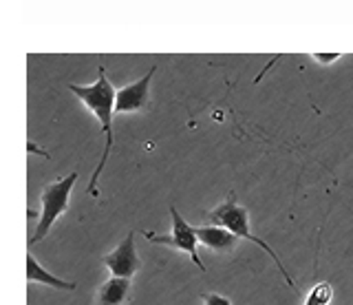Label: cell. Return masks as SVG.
Returning a JSON list of instances; mask_svg holds the SVG:
<instances>
[{"label":"cell","instance_id":"8992f818","mask_svg":"<svg viewBox=\"0 0 353 305\" xmlns=\"http://www.w3.org/2000/svg\"><path fill=\"white\" fill-rule=\"evenodd\" d=\"M157 67H150L148 73L139 78L137 82L121 86L115 95V113L124 115V113H139L143 108H148L150 104V80Z\"/></svg>","mask_w":353,"mask_h":305},{"label":"cell","instance_id":"5b68a950","mask_svg":"<svg viewBox=\"0 0 353 305\" xmlns=\"http://www.w3.org/2000/svg\"><path fill=\"white\" fill-rule=\"evenodd\" d=\"M102 264L108 268V272L113 277L119 279H132V275L141 268V261L137 255V246H135V233H128L126 239L115 246V250H110L108 255L102 257Z\"/></svg>","mask_w":353,"mask_h":305},{"label":"cell","instance_id":"7c38bea8","mask_svg":"<svg viewBox=\"0 0 353 305\" xmlns=\"http://www.w3.org/2000/svg\"><path fill=\"white\" fill-rule=\"evenodd\" d=\"M340 58V53H314V60L329 64V62H336Z\"/></svg>","mask_w":353,"mask_h":305},{"label":"cell","instance_id":"3957f363","mask_svg":"<svg viewBox=\"0 0 353 305\" xmlns=\"http://www.w3.org/2000/svg\"><path fill=\"white\" fill-rule=\"evenodd\" d=\"M77 175H80V173L73 170V173H69V175L51 181L49 186L42 190V195H40V219L36 224V230H33V235L29 239V246L40 244L42 239L51 233L53 224L58 222L66 210H69V197H71V190L77 181Z\"/></svg>","mask_w":353,"mask_h":305},{"label":"cell","instance_id":"52a82bcc","mask_svg":"<svg viewBox=\"0 0 353 305\" xmlns=\"http://www.w3.org/2000/svg\"><path fill=\"white\" fill-rule=\"evenodd\" d=\"M199 244L205 246L208 250H214V253H230L232 248L236 246L239 237L232 235L228 228L210 224V226H194Z\"/></svg>","mask_w":353,"mask_h":305},{"label":"cell","instance_id":"7a4b0ae2","mask_svg":"<svg viewBox=\"0 0 353 305\" xmlns=\"http://www.w3.org/2000/svg\"><path fill=\"white\" fill-rule=\"evenodd\" d=\"M208 219L212 222V224H216V226L228 228V230H230L232 235H236L239 239H248V242H252V244H256L259 248H263L265 253H268V255L272 257L274 264L279 266L281 275H283L285 281H287V286L294 288V279H292L290 275H287V268L283 266L281 257L276 255V250H274L268 242H263V239H259L256 235H254V233L250 230V215H248V208L236 201V193H234V190H232V193L228 195L223 204H219L214 210H210V213H208Z\"/></svg>","mask_w":353,"mask_h":305},{"label":"cell","instance_id":"277c9868","mask_svg":"<svg viewBox=\"0 0 353 305\" xmlns=\"http://www.w3.org/2000/svg\"><path fill=\"white\" fill-rule=\"evenodd\" d=\"M170 217H172V233L170 235H157V233H143V237L148 239L150 244H159V246H168V248H174V250H181L188 257L192 259V264L205 272V266L201 257H199V237H196V230L194 226L188 224L183 217L176 210V206H170Z\"/></svg>","mask_w":353,"mask_h":305},{"label":"cell","instance_id":"30bf717a","mask_svg":"<svg viewBox=\"0 0 353 305\" xmlns=\"http://www.w3.org/2000/svg\"><path fill=\"white\" fill-rule=\"evenodd\" d=\"M334 299V288H331L329 281H320L307 292L305 305H329Z\"/></svg>","mask_w":353,"mask_h":305},{"label":"cell","instance_id":"8fae6325","mask_svg":"<svg viewBox=\"0 0 353 305\" xmlns=\"http://www.w3.org/2000/svg\"><path fill=\"white\" fill-rule=\"evenodd\" d=\"M201 301H203V305H232V301L228 297H221V294H214V292H203Z\"/></svg>","mask_w":353,"mask_h":305},{"label":"cell","instance_id":"6da1fadb","mask_svg":"<svg viewBox=\"0 0 353 305\" xmlns=\"http://www.w3.org/2000/svg\"><path fill=\"white\" fill-rule=\"evenodd\" d=\"M69 91L97 117V122H99V126H102L104 135H106L104 152H102V157H99L97 168H95L91 181H88V188H86V193L91 195V197H99L97 181H99V175H102L104 168H106V159L110 155V150H113V115H115V95H117V91L113 89V84H110V80L106 78L104 67H99V75H97V80L93 84H88V86L69 84Z\"/></svg>","mask_w":353,"mask_h":305},{"label":"cell","instance_id":"9c48e42d","mask_svg":"<svg viewBox=\"0 0 353 305\" xmlns=\"http://www.w3.org/2000/svg\"><path fill=\"white\" fill-rule=\"evenodd\" d=\"M27 281H31V283H42V286H49V288L62 290V292H73L77 288L73 281H64L60 277L51 275L49 270H44L38 264V259L33 257L31 253L27 255Z\"/></svg>","mask_w":353,"mask_h":305},{"label":"cell","instance_id":"ba28073f","mask_svg":"<svg viewBox=\"0 0 353 305\" xmlns=\"http://www.w3.org/2000/svg\"><path fill=\"white\" fill-rule=\"evenodd\" d=\"M130 297H132L130 279L110 277L97 288L93 305H126Z\"/></svg>","mask_w":353,"mask_h":305}]
</instances>
